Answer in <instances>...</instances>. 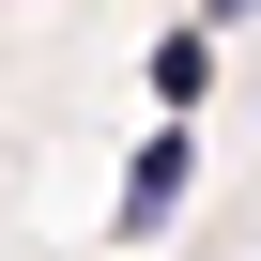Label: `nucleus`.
Returning <instances> with one entry per match:
<instances>
[{"instance_id":"3","label":"nucleus","mask_w":261,"mask_h":261,"mask_svg":"<svg viewBox=\"0 0 261 261\" xmlns=\"http://www.w3.org/2000/svg\"><path fill=\"white\" fill-rule=\"evenodd\" d=\"M200 16H215V31H230V16H261V0H200Z\"/></svg>"},{"instance_id":"1","label":"nucleus","mask_w":261,"mask_h":261,"mask_svg":"<svg viewBox=\"0 0 261 261\" xmlns=\"http://www.w3.org/2000/svg\"><path fill=\"white\" fill-rule=\"evenodd\" d=\"M185 169H200V139H185V123H169V139H139V169H123V230H169Z\"/></svg>"},{"instance_id":"2","label":"nucleus","mask_w":261,"mask_h":261,"mask_svg":"<svg viewBox=\"0 0 261 261\" xmlns=\"http://www.w3.org/2000/svg\"><path fill=\"white\" fill-rule=\"evenodd\" d=\"M200 77H215V31H169V46H154V92H169V108H200Z\"/></svg>"}]
</instances>
